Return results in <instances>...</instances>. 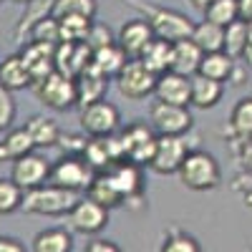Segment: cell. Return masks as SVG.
I'll list each match as a JSON object with an SVG mask.
<instances>
[{
  "label": "cell",
  "instance_id": "b9f144b4",
  "mask_svg": "<svg viewBox=\"0 0 252 252\" xmlns=\"http://www.w3.org/2000/svg\"><path fill=\"white\" fill-rule=\"evenodd\" d=\"M235 3H237V18L252 23V0H235Z\"/></svg>",
  "mask_w": 252,
  "mask_h": 252
},
{
  "label": "cell",
  "instance_id": "d6a6232c",
  "mask_svg": "<svg viewBox=\"0 0 252 252\" xmlns=\"http://www.w3.org/2000/svg\"><path fill=\"white\" fill-rule=\"evenodd\" d=\"M96 0H56V5L51 10L53 18L61 15H81V18H96Z\"/></svg>",
  "mask_w": 252,
  "mask_h": 252
},
{
  "label": "cell",
  "instance_id": "d6986e66",
  "mask_svg": "<svg viewBox=\"0 0 252 252\" xmlns=\"http://www.w3.org/2000/svg\"><path fill=\"white\" fill-rule=\"evenodd\" d=\"M124 61H126L124 51L116 43H109V46H103L98 51H91V61H89L86 71H94V73H98V76L111 81L119 73V68L124 66Z\"/></svg>",
  "mask_w": 252,
  "mask_h": 252
},
{
  "label": "cell",
  "instance_id": "3957f363",
  "mask_svg": "<svg viewBox=\"0 0 252 252\" xmlns=\"http://www.w3.org/2000/svg\"><path fill=\"white\" fill-rule=\"evenodd\" d=\"M129 3L144 15V20L152 28V35H157V38H164L169 43H174L179 38H189V33H192L194 23L179 10L154 5V3H141V0H129Z\"/></svg>",
  "mask_w": 252,
  "mask_h": 252
},
{
  "label": "cell",
  "instance_id": "4fadbf2b",
  "mask_svg": "<svg viewBox=\"0 0 252 252\" xmlns=\"http://www.w3.org/2000/svg\"><path fill=\"white\" fill-rule=\"evenodd\" d=\"M103 172H106V177L111 179V184L119 189L121 199H129V197L141 194L144 179H141V166L139 164L119 159V161H114L109 169H103Z\"/></svg>",
  "mask_w": 252,
  "mask_h": 252
},
{
  "label": "cell",
  "instance_id": "52a82bcc",
  "mask_svg": "<svg viewBox=\"0 0 252 252\" xmlns=\"http://www.w3.org/2000/svg\"><path fill=\"white\" fill-rule=\"evenodd\" d=\"M94 169L91 164L83 159L81 154H63L48 172V182L63 189H71V192H83L89 187V182L94 179Z\"/></svg>",
  "mask_w": 252,
  "mask_h": 252
},
{
  "label": "cell",
  "instance_id": "ac0fdd59",
  "mask_svg": "<svg viewBox=\"0 0 252 252\" xmlns=\"http://www.w3.org/2000/svg\"><path fill=\"white\" fill-rule=\"evenodd\" d=\"M202 51L192 43L189 38H179L172 43V53H169V71L182 73V76H192L197 73Z\"/></svg>",
  "mask_w": 252,
  "mask_h": 252
},
{
  "label": "cell",
  "instance_id": "83f0119b",
  "mask_svg": "<svg viewBox=\"0 0 252 252\" xmlns=\"http://www.w3.org/2000/svg\"><path fill=\"white\" fill-rule=\"evenodd\" d=\"M250 141L252 139V98L245 96L237 101V106L232 109L229 116V141Z\"/></svg>",
  "mask_w": 252,
  "mask_h": 252
},
{
  "label": "cell",
  "instance_id": "5bb4252c",
  "mask_svg": "<svg viewBox=\"0 0 252 252\" xmlns=\"http://www.w3.org/2000/svg\"><path fill=\"white\" fill-rule=\"evenodd\" d=\"M250 46H252V23L250 20H232L224 26V38H222V51L250 66Z\"/></svg>",
  "mask_w": 252,
  "mask_h": 252
},
{
  "label": "cell",
  "instance_id": "ba28073f",
  "mask_svg": "<svg viewBox=\"0 0 252 252\" xmlns=\"http://www.w3.org/2000/svg\"><path fill=\"white\" fill-rule=\"evenodd\" d=\"M119 139V149H121V159L126 161H134V164H149L152 152H154V141L157 134L152 131L149 124H141V121H131L126 129H121Z\"/></svg>",
  "mask_w": 252,
  "mask_h": 252
},
{
  "label": "cell",
  "instance_id": "d590c367",
  "mask_svg": "<svg viewBox=\"0 0 252 252\" xmlns=\"http://www.w3.org/2000/svg\"><path fill=\"white\" fill-rule=\"evenodd\" d=\"M199 250H202L199 242L192 235L182 232V229H172L169 237L161 245V252H199Z\"/></svg>",
  "mask_w": 252,
  "mask_h": 252
},
{
  "label": "cell",
  "instance_id": "4dcf8cb0",
  "mask_svg": "<svg viewBox=\"0 0 252 252\" xmlns=\"http://www.w3.org/2000/svg\"><path fill=\"white\" fill-rule=\"evenodd\" d=\"M58 20V35L61 40H68V43H81L86 38V31L91 26L94 18H81V15H61Z\"/></svg>",
  "mask_w": 252,
  "mask_h": 252
},
{
  "label": "cell",
  "instance_id": "ee69618b",
  "mask_svg": "<svg viewBox=\"0 0 252 252\" xmlns=\"http://www.w3.org/2000/svg\"><path fill=\"white\" fill-rule=\"evenodd\" d=\"M10 3H15V5H26L28 0H10Z\"/></svg>",
  "mask_w": 252,
  "mask_h": 252
},
{
  "label": "cell",
  "instance_id": "ab89813d",
  "mask_svg": "<svg viewBox=\"0 0 252 252\" xmlns=\"http://www.w3.org/2000/svg\"><path fill=\"white\" fill-rule=\"evenodd\" d=\"M86 250L89 252H119L121 247L111 240H94L91 245H86Z\"/></svg>",
  "mask_w": 252,
  "mask_h": 252
},
{
  "label": "cell",
  "instance_id": "44dd1931",
  "mask_svg": "<svg viewBox=\"0 0 252 252\" xmlns=\"http://www.w3.org/2000/svg\"><path fill=\"white\" fill-rule=\"evenodd\" d=\"M0 86L8 91H23L31 86V73H28L26 61L20 58V53L0 61Z\"/></svg>",
  "mask_w": 252,
  "mask_h": 252
},
{
  "label": "cell",
  "instance_id": "603a6c76",
  "mask_svg": "<svg viewBox=\"0 0 252 252\" xmlns=\"http://www.w3.org/2000/svg\"><path fill=\"white\" fill-rule=\"evenodd\" d=\"M169 53H172V43H169V40L152 35V40L141 48V53H139L136 58H139L154 76H159V73H164V71H169Z\"/></svg>",
  "mask_w": 252,
  "mask_h": 252
},
{
  "label": "cell",
  "instance_id": "1f68e13d",
  "mask_svg": "<svg viewBox=\"0 0 252 252\" xmlns=\"http://www.w3.org/2000/svg\"><path fill=\"white\" fill-rule=\"evenodd\" d=\"M204 20H209V23L215 26H229L232 20H237V3L235 0H212L204 10H202Z\"/></svg>",
  "mask_w": 252,
  "mask_h": 252
},
{
  "label": "cell",
  "instance_id": "8992f818",
  "mask_svg": "<svg viewBox=\"0 0 252 252\" xmlns=\"http://www.w3.org/2000/svg\"><path fill=\"white\" fill-rule=\"evenodd\" d=\"M114 81H116V89L124 98L144 101L146 96H152L157 76L146 68L139 58H126L124 66L119 68V73L114 76Z\"/></svg>",
  "mask_w": 252,
  "mask_h": 252
},
{
  "label": "cell",
  "instance_id": "7402d4cb",
  "mask_svg": "<svg viewBox=\"0 0 252 252\" xmlns=\"http://www.w3.org/2000/svg\"><path fill=\"white\" fill-rule=\"evenodd\" d=\"M23 129L28 131L31 141H33V149H48V146H56L58 134H61V126L56 124V119L51 116H31L26 121Z\"/></svg>",
  "mask_w": 252,
  "mask_h": 252
},
{
  "label": "cell",
  "instance_id": "9c48e42d",
  "mask_svg": "<svg viewBox=\"0 0 252 252\" xmlns=\"http://www.w3.org/2000/svg\"><path fill=\"white\" fill-rule=\"evenodd\" d=\"M121 126V114L106 98L91 101L81 109V129L86 136H109Z\"/></svg>",
  "mask_w": 252,
  "mask_h": 252
},
{
  "label": "cell",
  "instance_id": "5b68a950",
  "mask_svg": "<svg viewBox=\"0 0 252 252\" xmlns=\"http://www.w3.org/2000/svg\"><path fill=\"white\" fill-rule=\"evenodd\" d=\"M192 121L189 106H177L159 98L149 106V126L157 136H184L192 129Z\"/></svg>",
  "mask_w": 252,
  "mask_h": 252
},
{
  "label": "cell",
  "instance_id": "7c38bea8",
  "mask_svg": "<svg viewBox=\"0 0 252 252\" xmlns=\"http://www.w3.org/2000/svg\"><path fill=\"white\" fill-rule=\"evenodd\" d=\"M48 172H51V164L46 161V157H40L35 152H28L23 157L13 159V169H10V179L23 189H33L48 182Z\"/></svg>",
  "mask_w": 252,
  "mask_h": 252
},
{
  "label": "cell",
  "instance_id": "4316f807",
  "mask_svg": "<svg viewBox=\"0 0 252 252\" xmlns=\"http://www.w3.org/2000/svg\"><path fill=\"white\" fill-rule=\"evenodd\" d=\"M232 63H235V58H229L224 51H209V53H202L197 73L224 83L229 78V71H232Z\"/></svg>",
  "mask_w": 252,
  "mask_h": 252
},
{
  "label": "cell",
  "instance_id": "836d02e7",
  "mask_svg": "<svg viewBox=\"0 0 252 252\" xmlns=\"http://www.w3.org/2000/svg\"><path fill=\"white\" fill-rule=\"evenodd\" d=\"M23 202V189H20L10 177H0V215H13L20 209Z\"/></svg>",
  "mask_w": 252,
  "mask_h": 252
},
{
  "label": "cell",
  "instance_id": "60d3db41",
  "mask_svg": "<svg viewBox=\"0 0 252 252\" xmlns=\"http://www.w3.org/2000/svg\"><path fill=\"white\" fill-rule=\"evenodd\" d=\"M0 252H26V245L15 237H0Z\"/></svg>",
  "mask_w": 252,
  "mask_h": 252
},
{
  "label": "cell",
  "instance_id": "2e32d148",
  "mask_svg": "<svg viewBox=\"0 0 252 252\" xmlns=\"http://www.w3.org/2000/svg\"><path fill=\"white\" fill-rule=\"evenodd\" d=\"M159 101L166 103H177V106H189V76L174 73V71H164L154 81V91Z\"/></svg>",
  "mask_w": 252,
  "mask_h": 252
},
{
  "label": "cell",
  "instance_id": "e575fe53",
  "mask_svg": "<svg viewBox=\"0 0 252 252\" xmlns=\"http://www.w3.org/2000/svg\"><path fill=\"white\" fill-rule=\"evenodd\" d=\"M26 38L38 40V43H51V46H56L58 40H61V35H58V20H56L53 15H46V18L35 20Z\"/></svg>",
  "mask_w": 252,
  "mask_h": 252
},
{
  "label": "cell",
  "instance_id": "bcb514c9",
  "mask_svg": "<svg viewBox=\"0 0 252 252\" xmlns=\"http://www.w3.org/2000/svg\"><path fill=\"white\" fill-rule=\"evenodd\" d=\"M124 3H126V0H124Z\"/></svg>",
  "mask_w": 252,
  "mask_h": 252
},
{
  "label": "cell",
  "instance_id": "cb8c5ba5",
  "mask_svg": "<svg viewBox=\"0 0 252 252\" xmlns=\"http://www.w3.org/2000/svg\"><path fill=\"white\" fill-rule=\"evenodd\" d=\"M28 152H33V141L23 126L20 129H8L5 134H0V164L13 161Z\"/></svg>",
  "mask_w": 252,
  "mask_h": 252
},
{
  "label": "cell",
  "instance_id": "e0dca14e",
  "mask_svg": "<svg viewBox=\"0 0 252 252\" xmlns=\"http://www.w3.org/2000/svg\"><path fill=\"white\" fill-rule=\"evenodd\" d=\"M222 94H224V86L220 81H212L199 73L189 76V106L202 109V111L215 109L222 101Z\"/></svg>",
  "mask_w": 252,
  "mask_h": 252
},
{
  "label": "cell",
  "instance_id": "484cf974",
  "mask_svg": "<svg viewBox=\"0 0 252 252\" xmlns=\"http://www.w3.org/2000/svg\"><path fill=\"white\" fill-rule=\"evenodd\" d=\"M83 192H86L89 199L98 202L101 207H106V209L124 204V199H121V194H119V189L111 184V179L106 177V172H96L94 179L89 182V187L83 189Z\"/></svg>",
  "mask_w": 252,
  "mask_h": 252
},
{
  "label": "cell",
  "instance_id": "ffe728a7",
  "mask_svg": "<svg viewBox=\"0 0 252 252\" xmlns=\"http://www.w3.org/2000/svg\"><path fill=\"white\" fill-rule=\"evenodd\" d=\"M73 83H76V106L78 109H83L91 101L103 98V96H106V91H109V78H103V76H98L94 71L78 73L73 78Z\"/></svg>",
  "mask_w": 252,
  "mask_h": 252
},
{
  "label": "cell",
  "instance_id": "74e56055",
  "mask_svg": "<svg viewBox=\"0 0 252 252\" xmlns=\"http://www.w3.org/2000/svg\"><path fill=\"white\" fill-rule=\"evenodd\" d=\"M15 121V101H13V91L0 86V134H5Z\"/></svg>",
  "mask_w": 252,
  "mask_h": 252
},
{
  "label": "cell",
  "instance_id": "f546056e",
  "mask_svg": "<svg viewBox=\"0 0 252 252\" xmlns=\"http://www.w3.org/2000/svg\"><path fill=\"white\" fill-rule=\"evenodd\" d=\"M222 38H224V28L209 23V20H202V23L192 26V33H189V40H192L202 53L222 51Z\"/></svg>",
  "mask_w": 252,
  "mask_h": 252
},
{
  "label": "cell",
  "instance_id": "f35d334b",
  "mask_svg": "<svg viewBox=\"0 0 252 252\" xmlns=\"http://www.w3.org/2000/svg\"><path fill=\"white\" fill-rule=\"evenodd\" d=\"M86 141H89L86 134H63V131H61L56 146H61L63 154H83V149H86Z\"/></svg>",
  "mask_w": 252,
  "mask_h": 252
},
{
  "label": "cell",
  "instance_id": "8d00e7d4",
  "mask_svg": "<svg viewBox=\"0 0 252 252\" xmlns=\"http://www.w3.org/2000/svg\"><path fill=\"white\" fill-rule=\"evenodd\" d=\"M83 43H86L91 51H98L103 46H109L114 43V31L109 26H103V23H94L91 20V26L86 31V38H83Z\"/></svg>",
  "mask_w": 252,
  "mask_h": 252
},
{
  "label": "cell",
  "instance_id": "9a60e30c",
  "mask_svg": "<svg viewBox=\"0 0 252 252\" xmlns=\"http://www.w3.org/2000/svg\"><path fill=\"white\" fill-rule=\"evenodd\" d=\"M149 40H152V28L144 18L126 20V23L119 28V33L114 35V43L124 51L126 58H136Z\"/></svg>",
  "mask_w": 252,
  "mask_h": 252
},
{
  "label": "cell",
  "instance_id": "d4e9b609",
  "mask_svg": "<svg viewBox=\"0 0 252 252\" xmlns=\"http://www.w3.org/2000/svg\"><path fill=\"white\" fill-rule=\"evenodd\" d=\"M33 252H71L73 250V237L66 227H51L43 229L33 237L31 245Z\"/></svg>",
  "mask_w": 252,
  "mask_h": 252
},
{
  "label": "cell",
  "instance_id": "8fae6325",
  "mask_svg": "<svg viewBox=\"0 0 252 252\" xmlns=\"http://www.w3.org/2000/svg\"><path fill=\"white\" fill-rule=\"evenodd\" d=\"M187 152H189V146L184 136H157L149 166L157 174H177Z\"/></svg>",
  "mask_w": 252,
  "mask_h": 252
},
{
  "label": "cell",
  "instance_id": "f6af8a7d",
  "mask_svg": "<svg viewBox=\"0 0 252 252\" xmlns=\"http://www.w3.org/2000/svg\"><path fill=\"white\" fill-rule=\"evenodd\" d=\"M0 3H3V0H0Z\"/></svg>",
  "mask_w": 252,
  "mask_h": 252
},
{
  "label": "cell",
  "instance_id": "6da1fadb",
  "mask_svg": "<svg viewBox=\"0 0 252 252\" xmlns=\"http://www.w3.org/2000/svg\"><path fill=\"white\" fill-rule=\"evenodd\" d=\"M177 177L192 192H209V189H217L222 184L220 161L209 152H202V149L187 152V157L182 159L179 169H177Z\"/></svg>",
  "mask_w": 252,
  "mask_h": 252
},
{
  "label": "cell",
  "instance_id": "277c9868",
  "mask_svg": "<svg viewBox=\"0 0 252 252\" xmlns=\"http://www.w3.org/2000/svg\"><path fill=\"white\" fill-rule=\"evenodd\" d=\"M33 94L38 96V101L43 106L53 109V111H68L76 106V83L71 76L61 73V71H51L40 81L31 83Z\"/></svg>",
  "mask_w": 252,
  "mask_h": 252
},
{
  "label": "cell",
  "instance_id": "7a4b0ae2",
  "mask_svg": "<svg viewBox=\"0 0 252 252\" xmlns=\"http://www.w3.org/2000/svg\"><path fill=\"white\" fill-rule=\"evenodd\" d=\"M78 192H71V189L56 187L51 182L26 189L23 192V202H20V209L28 215H43V217H63L68 215V209L78 202Z\"/></svg>",
  "mask_w": 252,
  "mask_h": 252
},
{
  "label": "cell",
  "instance_id": "f1b7e54d",
  "mask_svg": "<svg viewBox=\"0 0 252 252\" xmlns=\"http://www.w3.org/2000/svg\"><path fill=\"white\" fill-rule=\"evenodd\" d=\"M53 5H56V0H28L26 10H23V15H20V20L15 23V31H13V38L18 40V43L26 40V35H28V31H31V26L35 23V20L51 15Z\"/></svg>",
  "mask_w": 252,
  "mask_h": 252
},
{
  "label": "cell",
  "instance_id": "30bf717a",
  "mask_svg": "<svg viewBox=\"0 0 252 252\" xmlns=\"http://www.w3.org/2000/svg\"><path fill=\"white\" fill-rule=\"evenodd\" d=\"M68 222L81 235H98L109 224V209L89 197H78V202L68 209Z\"/></svg>",
  "mask_w": 252,
  "mask_h": 252
},
{
  "label": "cell",
  "instance_id": "7bdbcfd3",
  "mask_svg": "<svg viewBox=\"0 0 252 252\" xmlns=\"http://www.w3.org/2000/svg\"><path fill=\"white\" fill-rule=\"evenodd\" d=\"M209 3H212V0H189V5H192L197 13H202V10H204Z\"/></svg>",
  "mask_w": 252,
  "mask_h": 252
}]
</instances>
